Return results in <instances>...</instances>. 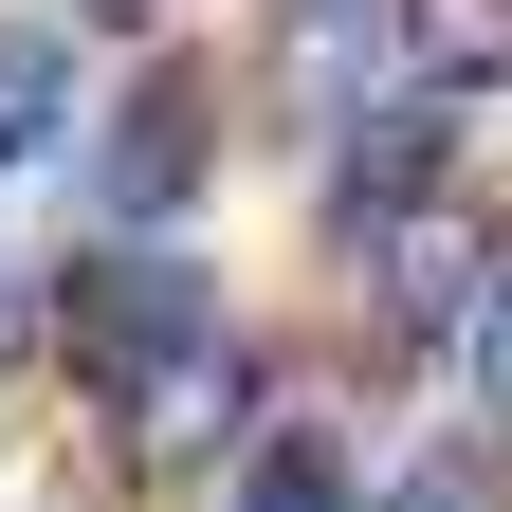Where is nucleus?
Listing matches in <instances>:
<instances>
[{
    "label": "nucleus",
    "instance_id": "nucleus-8",
    "mask_svg": "<svg viewBox=\"0 0 512 512\" xmlns=\"http://www.w3.org/2000/svg\"><path fill=\"white\" fill-rule=\"evenodd\" d=\"M384 512H476V476H403V494H384Z\"/></svg>",
    "mask_w": 512,
    "mask_h": 512
},
{
    "label": "nucleus",
    "instance_id": "nucleus-1",
    "mask_svg": "<svg viewBox=\"0 0 512 512\" xmlns=\"http://www.w3.org/2000/svg\"><path fill=\"white\" fill-rule=\"evenodd\" d=\"M238 439H256V366H238V330H165V348L110 366V458L147 476V494L220 476Z\"/></svg>",
    "mask_w": 512,
    "mask_h": 512
},
{
    "label": "nucleus",
    "instance_id": "nucleus-5",
    "mask_svg": "<svg viewBox=\"0 0 512 512\" xmlns=\"http://www.w3.org/2000/svg\"><path fill=\"white\" fill-rule=\"evenodd\" d=\"M55 110H74V37H0V183L55 147Z\"/></svg>",
    "mask_w": 512,
    "mask_h": 512
},
{
    "label": "nucleus",
    "instance_id": "nucleus-2",
    "mask_svg": "<svg viewBox=\"0 0 512 512\" xmlns=\"http://www.w3.org/2000/svg\"><path fill=\"white\" fill-rule=\"evenodd\" d=\"M512 275L494 202H458V183H403V202H366V293L384 330H476V293Z\"/></svg>",
    "mask_w": 512,
    "mask_h": 512
},
{
    "label": "nucleus",
    "instance_id": "nucleus-10",
    "mask_svg": "<svg viewBox=\"0 0 512 512\" xmlns=\"http://www.w3.org/2000/svg\"><path fill=\"white\" fill-rule=\"evenodd\" d=\"M0 348H19V293H0Z\"/></svg>",
    "mask_w": 512,
    "mask_h": 512
},
{
    "label": "nucleus",
    "instance_id": "nucleus-6",
    "mask_svg": "<svg viewBox=\"0 0 512 512\" xmlns=\"http://www.w3.org/2000/svg\"><path fill=\"white\" fill-rule=\"evenodd\" d=\"M202 494L220 512H348V458H330V439H275V458H220Z\"/></svg>",
    "mask_w": 512,
    "mask_h": 512
},
{
    "label": "nucleus",
    "instance_id": "nucleus-3",
    "mask_svg": "<svg viewBox=\"0 0 512 512\" xmlns=\"http://www.w3.org/2000/svg\"><path fill=\"white\" fill-rule=\"evenodd\" d=\"M202 128H220V110H202V74H165L147 110L110 128V202H128V220H165V202H183V165H202Z\"/></svg>",
    "mask_w": 512,
    "mask_h": 512
},
{
    "label": "nucleus",
    "instance_id": "nucleus-7",
    "mask_svg": "<svg viewBox=\"0 0 512 512\" xmlns=\"http://www.w3.org/2000/svg\"><path fill=\"white\" fill-rule=\"evenodd\" d=\"M458 348H476V384H494V403H512V275L476 293V330H458Z\"/></svg>",
    "mask_w": 512,
    "mask_h": 512
},
{
    "label": "nucleus",
    "instance_id": "nucleus-4",
    "mask_svg": "<svg viewBox=\"0 0 512 512\" xmlns=\"http://www.w3.org/2000/svg\"><path fill=\"white\" fill-rule=\"evenodd\" d=\"M403 74H421V92L512 74V0H403Z\"/></svg>",
    "mask_w": 512,
    "mask_h": 512
},
{
    "label": "nucleus",
    "instance_id": "nucleus-9",
    "mask_svg": "<svg viewBox=\"0 0 512 512\" xmlns=\"http://www.w3.org/2000/svg\"><path fill=\"white\" fill-rule=\"evenodd\" d=\"M74 19H110V37H147V19H165V0H74Z\"/></svg>",
    "mask_w": 512,
    "mask_h": 512
}]
</instances>
